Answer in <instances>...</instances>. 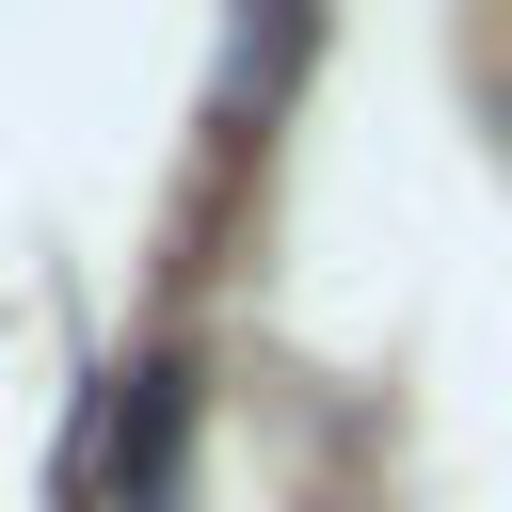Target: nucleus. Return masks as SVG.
Here are the masks:
<instances>
[{
    "label": "nucleus",
    "mask_w": 512,
    "mask_h": 512,
    "mask_svg": "<svg viewBox=\"0 0 512 512\" xmlns=\"http://www.w3.org/2000/svg\"><path fill=\"white\" fill-rule=\"evenodd\" d=\"M176 448H192V352H144L96 416V496L112 512H176Z\"/></svg>",
    "instance_id": "1"
}]
</instances>
